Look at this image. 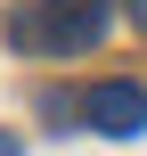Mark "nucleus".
<instances>
[{"label":"nucleus","mask_w":147,"mask_h":156,"mask_svg":"<svg viewBox=\"0 0 147 156\" xmlns=\"http://www.w3.org/2000/svg\"><path fill=\"white\" fill-rule=\"evenodd\" d=\"M106 33V0H25L8 16V41L25 58H82Z\"/></svg>","instance_id":"f257e3e1"},{"label":"nucleus","mask_w":147,"mask_h":156,"mask_svg":"<svg viewBox=\"0 0 147 156\" xmlns=\"http://www.w3.org/2000/svg\"><path fill=\"white\" fill-rule=\"evenodd\" d=\"M82 123L106 132V140H139L147 132V90L139 82H98V90L82 99Z\"/></svg>","instance_id":"f03ea898"},{"label":"nucleus","mask_w":147,"mask_h":156,"mask_svg":"<svg viewBox=\"0 0 147 156\" xmlns=\"http://www.w3.org/2000/svg\"><path fill=\"white\" fill-rule=\"evenodd\" d=\"M131 25H139V33H147V0H131Z\"/></svg>","instance_id":"7ed1b4c3"},{"label":"nucleus","mask_w":147,"mask_h":156,"mask_svg":"<svg viewBox=\"0 0 147 156\" xmlns=\"http://www.w3.org/2000/svg\"><path fill=\"white\" fill-rule=\"evenodd\" d=\"M0 156H16V132H0Z\"/></svg>","instance_id":"20e7f679"}]
</instances>
